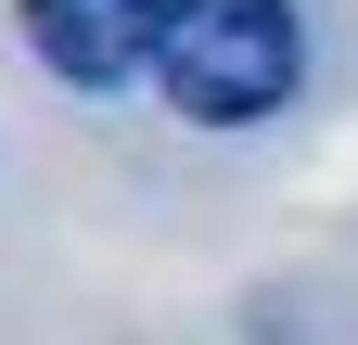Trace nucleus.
I'll list each match as a JSON object with an SVG mask.
<instances>
[{
  "mask_svg": "<svg viewBox=\"0 0 358 345\" xmlns=\"http://www.w3.org/2000/svg\"><path fill=\"white\" fill-rule=\"evenodd\" d=\"M294 77H307L294 0H166V26H154V90L192 115V128H256V115H282Z\"/></svg>",
  "mask_w": 358,
  "mask_h": 345,
  "instance_id": "nucleus-1",
  "label": "nucleus"
},
{
  "mask_svg": "<svg viewBox=\"0 0 358 345\" xmlns=\"http://www.w3.org/2000/svg\"><path fill=\"white\" fill-rule=\"evenodd\" d=\"M166 0H26V52L64 77V90H128L154 64Z\"/></svg>",
  "mask_w": 358,
  "mask_h": 345,
  "instance_id": "nucleus-2",
  "label": "nucleus"
}]
</instances>
